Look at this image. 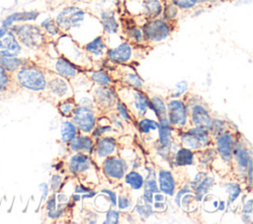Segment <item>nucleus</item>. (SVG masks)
<instances>
[{
  "label": "nucleus",
  "mask_w": 253,
  "mask_h": 224,
  "mask_svg": "<svg viewBox=\"0 0 253 224\" xmlns=\"http://www.w3.org/2000/svg\"><path fill=\"white\" fill-rule=\"evenodd\" d=\"M85 49L95 58H100L107 53L108 47L105 43L104 37L102 36H97L85 44Z\"/></svg>",
  "instance_id": "5701e85b"
},
{
  "label": "nucleus",
  "mask_w": 253,
  "mask_h": 224,
  "mask_svg": "<svg viewBox=\"0 0 253 224\" xmlns=\"http://www.w3.org/2000/svg\"><path fill=\"white\" fill-rule=\"evenodd\" d=\"M252 157V152L249 148H246L244 145H242L240 142L236 143L233 146V152H232V158L234 159L235 163L240 169L245 170L247 163L249 159Z\"/></svg>",
  "instance_id": "b1692460"
},
{
  "label": "nucleus",
  "mask_w": 253,
  "mask_h": 224,
  "mask_svg": "<svg viewBox=\"0 0 253 224\" xmlns=\"http://www.w3.org/2000/svg\"><path fill=\"white\" fill-rule=\"evenodd\" d=\"M72 122L83 134L91 133L96 125V115L91 108L78 106L75 107L71 116Z\"/></svg>",
  "instance_id": "423d86ee"
},
{
  "label": "nucleus",
  "mask_w": 253,
  "mask_h": 224,
  "mask_svg": "<svg viewBox=\"0 0 253 224\" xmlns=\"http://www.w3.org/2000/svg\"><path fill=\"white\" fill-rule=\"evenodd\" d=\"M158 126H159V123L150 118H140L138 121L139 131L142 134L153 133L158 130Z\"/></svg>",
  "instance_id": "72a5a7b5"
},
{
  "label": "nucleus",
  "mask_w": 253,
  "mask_h": 224,
  "mask_svg": "<svg viewBox=\"0 0 253 224\" xmlns=\"http://www.w3.org/2000/svg\"><path fill=\"white\" fill-rule=\"evenodd\" d=\"M107 57L117 63H126L132 56V47L129 42H122L115 47L108 48Z\"/></svg>",
  "instance_id": "f3484780"
},
{
  "label": "nucleus",
  "mask_w": 253,
  "mask_h": 224,
  "mask_svg": "<svg viewBox=\"0 0 253 224\" xmlns=\"http://www.w3.org/2000/svg\"><path fill=\"white\" fill-rule=\"evenodd\" d=\"M140 9L146 18L153 19L157 18L162 13L163 6L160 0H142Z\"/></svg>",
  "instance_id": "393cba45"
},
{
  "label": "nucleus",
  "mask_w": 253,
  "mask_h": 224,
  "mask_svg": "<svg viewBox=\"0 0 253 224\" xmlns=\"http://www.w3.org/2000/svg\"><path fill=\"white\" fill-rule=\"evenodd\" d=\"M211 139L210 131L196 126L182 132L180 135V141L183 147H187L193 151L207 149Z\"/></svg>",
  "instance_id": "20e7f679"
},
{
  "label": "nucleus",
  "mask_w": 253,
  "mask_h": 224,
  "mask_svg": "<svg viewBox=\"0 0 253 224\" xmlns=\"http://www.w3.org/2000/svg\"><path fill=\"white\" fill-rule=\"evenodd\" d=\"M20 91L12 77V73L0 64V99H7Z\"/></svg>",
  "instance_id": "4468645a"
},
{
  "label": "nucleus",
  "mask_w": 253,
  "mask_h": 224,
  "mask_svg": "<svg viewBox=\"0 0 253 224\" xmlns=\"http://www.w3.org/2000/svg\"><path fill=\"white\" fill-rule=\"evenodd\" d=\"M22 46L30 49H39L45 43V33L34 24H19L9 27Z\"/></svg>",
  "instance_id": "f03ea898"
},
{
  "label": "nucleus",
  "mask_w": 253,
  "mask_h": 224,
  "mask_svg": "<svg viewBox=\"0 0 253 224\" xmlns=\"http://www.w3.org/2000/svg\"><path fill=\"white\" fill-rule=\"evenodd\" d=\"M40 188L42 191V201H44L47 198V194H48V186L45 183H42L40 185Z\"/></svg>",
  "instance_id": "4d7b16f0"
},
{
  "label": "nucleus",
  "mask_w": 253,
  "mask_h": 224,
  "mask_svg": "<svg viewBox=\"0 0 253 224\" xmlns=\"http://www.w3.org/2000/svg\"><path fill=\"white\" fill-rule=\"evenodd\" d=\"M76 105L72 100H69L67 98L62 99L58 105H57V109L59 111V112L65 116V117H70L74 109H75Z\"/></svg>",
  "instance_id": "c9c22d12"
},
{
  "label": "nucleus",
  "mask_w": 253,
  "mask_h": 224,
  "mask_svg": "<svg viewBox=\"0 0 253 224\" xmlns=\"http://www.w3.org/2000/svg\"><path fill=\"white\" fill-rule=\"evenodd\" d=\"M86 18V12L78 6H67L55 17L54 21L59 31L69 32L82 27Z\"/></svg>",
  "instance_id": "7ed1b4c3"
},
{
  "label": "nucleus",
  "mask_w": 253,
  "mask_h": 224,
  "mask_svg": "<svg viewBox=\"0 0 253 224\" xmlns=\"http://www.w3.org/2000/svg\"><path fill=\"white\" fill-rule=\"evenodd\" d=\"M212 120L213 119L211 118L208 110L204 106L200 104H196L195 106L192 107L191 121L194 124V126L210 131L212 124Z\"/></svg>",
  "instance_id": "2eb2a0df"
},
{
  "label": "nucleus",
  "mask_w": 253,
  "mask_h": 224,
  "mask_svg": "<svg viewBox=\"0 0 253 224\" xmlns=\"http://www.w3.org/2000/svg\"><path fill=\"white\" fill-rule=\"evenodd\" d=\"M23 46L9 28H0V55L16 57L22 53Z\"/></svg>",
  "instance_id": "6e6552de"
},
{
  "label": "nucleus",
  "mask_w": 253,
  "mask_h": 224,
  "mask_svg": "<svg viewBox=\"0 0 253 224\" xmlns=\"http://www.w3.org/2000/svg\"><path fill=\"white\" fill-rule=\"evenodd\" d=\"M69 149L74 152L90 153L93 151L94 142L93 139L86 134L75 135L69 142Z\"/></svg>",
  "instance_id": "412c9836"
},
{
  "label": "nucleus",
  "mask_w": 253,
  "mask_h": 224,
  "mask_svg": "<svg viewBox=\"0 0 253 224\" xmlns=\"http://www.w3.org/2000/svg\"><path fill=\"white\" fill-rule=\"evenodd\" d=\"M94 103L101 109H110L113 107L117 100L116 95L109 86H97L93 88Z\"/></svg>",
  "instance_id": "dca6fc26"
},
{
  "label": "nucleus",
  "mask_w": 253,
  "mask_h": 224,
  "mask_svg": "<svg viewBox=\"0 0 253 224\" xmlns=\"http://www.w3.org/2000/svg\"><path fill=\"white\" fill-rule=\"evenodd\" d=\"M194 159H195L194 151L187 147H182L178 149V151L175 154V163L180 167L193 165Z\"/></svg>",
  "instance_id": "cd10ccee"
},
{
  "label": "nucleus",
  "mask_w": 253,
  "mask_h": 224,
  "mask_svg": "<svg viewBox=\"0 0 253 224\" xmlns=\"http://www.w3.org/2000/svg\"><path fill=\"white\" fill-rule=\"evenodd\" d=\"M93 150L96 159L102 162L105 158L117 153L116 139L111 136H103L97 140L96 144H94Z\"/></svg>",
  "instance_id": "ddd939ff"
},
{
  "label": "nucleus",
  "mask_w": 253,
  "mask_h": 224,
  "mask_svg": "<svg viewBox=\"0 0 253 224\" xmlns=\"http://www.w3.org/2000/svg\"><path fill=\"white\" fill-rule=\"evenodd\" d=\"M41 28L43 32L51 37H56L59 35V29L55 23V21L51 18H46L41 23Z\"/></svg>",
  "instance_id": "e433bc0d"
},
{
  "label": "nucleus",
  "mask_w": 253,
  "mask_h": 224,
  "mask_svg": "<svg viewBox=\"0 0 253 224\" xmlns=\"http://www.w3.org/2000/svg\"><path fill=\"white\" fill-rule=\"evenodd\" d=\"M77 134V127L70 120H64L60 127V138L64 143H68Z\"/></svg>",
  "instance_id": "473e14b6"
},
{
  "label": "nucleus",
  "mask_w": 253,
  "mask_h": 224,
  "mask_svg": "<svg viewBox=\"0 0 253 224\" xmlns=\"http://www.w3.org/2000/svg\"><path fill=\"white\" fill-rule=\"evenodd\" d=\"M167 118L172 127L183 128L187 124L188 113L183 101L172 99L167 105Z\"/></svg>",
  "instance_id": "1a4fd4ad"
},
{
  "label": "nucleus",
  "mask_w": 253,
  "mask_h": 224,
  "mask_svg": "<svg viewBox=\"0 0 253 224\" xmlns=\"http://www.w3.org/2000/svg\"><path fill=\"white\" fill-rule=\"evenodd\" d=\"M242 211L243 213H246V214L252 213V198H249L247 201H245Z\"/></svg>",
  "instance_id": "6e6d98bb"
},
{
  "label": "nucleus",
  "mask_w": 253,
  "mask_h": 224,
  "mask_svg": "<svg viewBox=\"0 0 253 224\" xmlns=\"http://www.w3.org/2000/svg\"><path fill=\"white\" fill-rule=\"evenodd\" d=\"M117 205L120 210H126L131 206V200L127 195L120 194L117 198Z\"/></svg>",
  "instance_id": "09e8293b"
},
{
  "label": "nucleus",
  "mask_w": 253,
  "mask_h": 224,
  "mask_svg": "<svg viewBox=\"0 0 253 224\" xmlns=\"http://www.w3.org/2000/svg\"><path fill=\"white\" fill-rule=\"evenodd\" d=\"M12 77L20 90L40 94L46 88V72L35 63L27 62L13 72Z\"/></svg>",
  "instance_id": "f257e3e1"
},
{
  "label": "nucleus",
  "mask_w": 253,
  "mask_h": 224,
  "mask_svg": "<svg viewBox=\"0 0 253 224\" xmlns=\"http://www.w3.org/2000/svg\"><path fill=\"white\" fill-rule=\"evenodd\" d=\"M61 184H62V177H61L60 175H57V174L53 175L52 178H51V181H50V187H51V190H52L53 192L57 191L58 188L60 187Z\"/></svg>",
  "instance_id": "603ef678"
},
{
  "label": "nucleus",
  "mask_w": 253,
  "mask_h": 224,
  "mask_svg": "<svg viewBox=\"0 0 253 224\" xmlns=\"http://www.w3.org/2000/svg\"><path fill=\"white\" fill-rule=\"evenodd\" d=\"M53 68H54V71L58 75L64 77L65 79H71V78L75 77L78 73L77 68L74 65V63L71 62L65 56L58 57L54 62Z\"/></svg>",
  "instance_id": "aec40b11"
},
{
  "label": "nucleus",
  "mask_w": 253,
  "mask_h": 224,
  "mask_svg": "<svg viewBox=\"0 0 253 224\" xmlns=\"http://www.w3.org/2000/svg\"><path fill=\"white\" fill-rule=\"evenodd\" d=\"M141 31L144 39L150 42H160L166 39L171 34V29L168 22L157 18L146 21L143 24Z\"/></svg>",
  "instance_id": "39448f33"
},
{
  "label": "nucleus",
  "mask_w": 253,
  "mask_h": 224,
  "mask_svg": "<svg viewBox=\"0 0 253 224\" xmlns=\"http://www.w3.org/2000/svg\"><path fill=\"white\" fill-rule=\"evenodd\" d=\"M27 62H29V61L26 59L20 58L19 56L7 57V56L0 55V64L2 66H4L11 73L15 72L17 69H19L21 66H23Z\"/></svg>",
  "instance_id": "7c9ffc66"
},
{
  "label": "nucleus",
  "mask_w": 253,
  "mask_h": 224,
  "mask_svg": "<svg viewBox=\"0 0 253 224\" xmlns=\"http://www.w3.org/2000/svg\"><path fill=\"white\" fill-rule=\"evenodd\" d=\"M101 193H104V194H107L108 197H109V200L111 202V204L113 206H117V198H118V195L116 194L115 191L111 190V189H108V188H104L101 190Z\"/></svg>",
  "instance_id": "864d4df0"
},
{
  "label": "nucleus",
  "mask_w": 253,
  "mask_h": 224,
  "mask_svg": "<svg viewBox=\"0 0 253 224\" xmlns=\"http://www.w3.org/2000/svg\"><path fill=\"white\" fill-rule=\"evenodd\" d=\"M153 204V210L156 211H165L167 209V204L164 201H155Z\"/></svg>",
  "instance_id": "5fc2aeb1"
},
{
  "label": "nucleus",
  "mask_w": 253,
  "mask_h": 224,
  "mask_svg": "<svg viewBox=\"0 0 253 224\" xmlns=\"http://www.w3.org/2000/svg\"><path fill=\"white\" fill-rule=\"evenodd\" d=\"M234 146V138L230 131L223 130L216 137V152L220 159L225 163H229L232 160V152Z\"/></svg>",
  "instance_id": "f8f14e48"
},
{
  "label": "nucleus",
  "mask_w": 253,
  "mask_h": 224,
  "mask_svg": "<svg viewBox=\"0 0 253 224\" xmlns=\"http://www.w3.org/2000/svg\"><path fill=\"white\" fill-rule=\"evenodd\" d=\"M124 181L125 184L129 187V188L133 190H139L143 187L144 178L137 171H129L128 173L125 174Z\"/></svg>",
  "instance_id": "c85d7f7f"
},
{
  "label": "nucleus",
  "mask_w": 253,
  "mask_h": 224,
  "mask_svg": "<svg viewBox=\"0 0 253 224\" xmlns=\"http://www.w3.org/2000/svg\"><path fill=\"white\" fill-rule=\"evenodd\" d=\"M101 25L103 31L109 35L117 34L120 28V24L112 11H103L101 13Z\"/></svg>",
  "instance_id": "a878e982"
},
{
  "label": "nucleus",
  "mask_w": 253,
  "mask_h": 224,
  "mask_svg": "<svg viewBox=\"0 0 253 224\" xmlns=\"http://www.w3.org/2000/svg\"><path fill=\"white\" fill-rule=\"evenodd\" d=\"M199 0H171V3H173L177 8L183 9V10H189L194 8L198 4Z\"/></svg>",
  "instance_id": "c03bdc74"
},
{
  "label": "nucleus",
  "mask_w": 253,
  "mask_h": 224,
  "mask_svg": "<svg viewBox=\"0 0 253 224\" xmlns=\"http://www.w3.org/2000/svg\"><path fill=\"white\" fill-rule=\"evenodd\" d=\"M89 190H91L90 188H87L85 186L83 185H78L76 187H75V193H85V192H88Z\"/></svg>",
  "instance_id": "13d9d810"
},
{
  "label": "nucleus",
  "mask_w": 253,
  "mask_h": 224,
  "mask_svg": "<svg viewBox=\"0 0 253 224\" xmlns=\"http://www.w3.org/2000/svg\"><path fill=\"white\" fill-rule=\"evenodd\" d=\"M123 82L131 88H137L140 89L143 87V81L142 79L134 72H126L122 77Z\"/></svg>",
  "instance_id": "f704fd0d"
},
{
  "label": "nucleus",
  "mask_w": 253,
  "mask_h": 224,
  "mask_svg": "<svg viewBox=\"0 0 253 224\" xmlns=\"http://www.w3.org/2000/svg\"><path fill=\"white\" fill-rule=\"evenodd\" d=\"M40 15L39 12L37 11H29V12H18L14 13L10 16H8L4 21H3V26L5 28H9L10 26L14 25V23L17 22H27V21H34L38 18Z\"/></svg>",
  "instance_id": "bb28decb"
},
{
  "label": "nucleus",
  "mask_w": 253,
  "mask_h": 224,
  "mask_svg": "<svg viewBox=\"0 0 253 224\" xmlns=\"http://www.w3.org/2000/svg\"><path fill=\"white\" fill-rule=\"evenodd\" d=\"M56 207H57V201H56V195L53 193L51 194L48 199L46 200V204H45V208H46V211H47V216L50 217L53 212L56 210Z\"/></svg>",
  "instance_id": "8fccbe9b"
},
{
  "label": "nucleus",
  "mask_w": 253,
  "mask_h": 224,
  "mask_svg": "<svg viewBox=\"0 0 253 224\" xmlns=\"http://www.w3.org/2000/svg\"><path fill=\"white\" fill-rule=\"evenodd\" d=\"M156 114L158 119H162L167 117V107L164 101L160 97H152L149 101V107Z\"/></svg>",
  "instance_id": "2f4dec72"
},
{
  "label": "nucleus",
  "mask_w": 253,
  "mask_h": 224,
  "mask_svg": "<svg viewBox=\"0 0 253 224\" xmlns=\"http://www.w3.org/2000/svg\"><path fill=\"white\" fill-rule=\"evenodd\" d=\"M225 190L228 194V204L233 202L240 195L241 188L237 183H228L225 185Z\"/></svg>",
  "instance_id": "58836bf2"
},
{
  "label": "nucleus",
  "mask_w": 253,
  "mask_h": 224,
  "mask_svg": "<svg viewBox=\"0 0 253 224\" xmlns=\"http://www.w3.org/2000/svg\"><path fill=\"white\" fill-rule=\"evenodd\" d=\"M204 199V207L205 209H207L209 212H212L213 210L217 209L218 206V199L212 195V194H205V196L203 197Z\"/></svg>",
  "instance_id": "79ce46f5"
},
{
  "label": "nucleus",
  "mask_w": 253,
  "mask_h": 224,
  "mask_svg": "<svg viewBox=\"0 0 253 224\" xmlns=\"http://www.w3.org/2000/svg\"><path fill=\"white\" fill-rule=\"evenodd\" d=\"M126 34H127L128 38H129L130 40H132L133 42L141 43V42H143V41L145 40L141 29L136 28L135 26L128 27L127 30H126Z\"/></svg>",
  "instance_id": "ea45409f"
},
{
  "label": "nucleus",
  "mask_w": 253,
  "mask_h": 224,
  "mask_svg": "<svg viewBox=\"0 0 253 224\" xmlns=\"http://www.w3.org/2000/svg\"><path fill=\"white\" fill-rule=\"evenodd\" d=\"M189 88V85H188V82L183 80V81H180L178 83L175 84L173 90L171 91V96L172 97H179L181 95H183L185 92H187Z\"/></svg>",
  "instance_id": "a18cd8bd"
},
{
  "label": "nucleus",
  "mask_w": 253,
  "mask_h": 224,
  "mask_svg": "<svg viewBox=\"0 0 253 224\" xmlns=\"http://www.w3.org/2000/svg\"><path fill=\"white\" fill-rule=\"evenodd\" d=\"M124 91L126 95V101L124 103L126 108L129 111H132V112L138 116L144 115L149 107V99L147 96L137 88L124 89Z\"/></svg>",
  "instance_id": "0eeeda50"
},
{
  "label": "nucleus",
  "mask_w": 253,
  "mask_h": 224,
  "mask_svg": "<svg viewBox=\"0 0 253 224\" xmlns=\"http://www.w3.org/2000/svg\"><path fill=\"white\" fill-rule=\"evenodd\" d=\"M159 190L168 196H173L176 190V182L172 172L162 169L158 172Z\"/></svg>",
  "instance_id": "6ab92c4d"
},
{
  "label": "nucleus",
  "mask_w": 253,
  "mask_h": 224,
  "mask_svg": "<svg viewBox=\"0 0 253 224\" xmlns=\"http://www.w3.org/2000/svg\"><path fill=\"white\" fill-rule=\"evenodd\" d=\"M69 84L66 79L60 75L46 73V88L43 93L55 99H65L69 96Z\"/></svg>",
  "instance_id": "9b49d317"
},
{
  "label": "nucleus",
  "mask_w": 253,
  "mask_h": 224,
  "mask_svg": "<svg viewBox=\"0 0 253 224\" xmlns=\"http://www.w3.org/2000/svg\"><path fill=\"white\" fill-rule=\"evenodd\" d=\"M214 184V179L211 176H206L196 187L195 188V198L198 202H201L203 200V197L205 196V194L208 193V191L211 189V187L213 186Z\"/></svg>",
  "instance_id": "c756f323"
},
{
  "label": "nucleus",
  "mask_w": 253,
  "mask_h": 224,
  "mask_svg": "<svg viewBox=\"0 0 253 224\" xmlns=\"http://www.w3.org/2000/svg\"><path fill=\"white\" fill-rule=\"evenodd\" d=\"M102 169L110 180L120 181L127 171V164L123 158L112 155L102 161Z\"/></svg>",
  "instance_id": "9d476101"
},
{
  "label": "nucleus",
  "mask_w": 253,
  "mask_h": 224,
  "mask_svg": "<svg viewBox=\"0 0 253 224\" xmlns=\"http://www.w3.org/2000/svg\"><path fill=\"white\" fill-rule=\"evenodd\" d=\"M135 211L136 213L142 217V218H148L149 216H151L153 214V208H152V204H148V203H145L143 201V203H137L135 205Z\"/></svg>",
  "instance_id": "a19ab883"
},
{
  "label": "nucleus",
  "mask_w": 253,
  "mask_h": 224,
  "mask_svg": "<svg viewBox=\"0 0 253 224\" xmlns=\"http://www.w3.org/2000/svg\"><path fill=\"white\" fill-rule=\"evenodd\" d=\"M120 221V211L115 209H110L106 213V220L104 224H117Z\"/></svg>",
  "instance_id": "49530a36"
},
{
  "label": "nucleus",
  "mask_w": 253,
  "mask_h": 224,
  "mask_svg": "<svg viewBox=\"0 0 253 224\" xmlns=\"http://www.w3.org/2000/svg\"><path fill=\"white\" fill-rule=\"evenodd\" d=\"M158 140L161 147L169 149L172 144V126L167 117L159 119Z\"/></svg>",
  "instance_id": "4be33fe9"
},
{
  "label": "nucleus",
  "mask_w": 253,
  "mask_h": 224,
  "mask_svg": "<svg viewBox=\"0 0 253 224\" xmlns=\"http://www.w3.org/2000/svg\"><path fill=\"white\" fill-rule=\"evenodd\" d=\"M90 78L94 83L100 86H110L112 84L111 77L104 71H93Z\"/></svg>",
  "instance_id": "4c0bfd02"
},
{
  "label": "nucleus",
  "mask_w": 253,
  "mask_h": 224,
  "mask_svg": "<svg viewBox=\"0 0 253 224\" xmlns=\"http://www.w3.org/2000/svg\"><path fill=\"white\" fill-rule=\"evenodd\" d=\"M187 192H192V189L190 188L189 186H184L183 187H181V188L177 191L176 194H174V202L176 203L177 206H180V204H181V198H182V196H183L185 193H187Z\"/></svg>",
  "instance_id": "3c124183"
},
{
  "label": "nucleus",
  "mask_w": 253,
  "mask_h": 224,
  "mask_svg": "<svg viewBox=\"0 0 253 224\" xmlns=\"http://www.w3.org/2000/svg\"><path fill=\"white\" fill-rule=\"evenodd\" d=\"M162 12L164 14V20L170 21L174 20L177 17L178 8L173 3H169L165 5V7L162 9Z\"/></svg>",
  "instance_id": "37998d69"
},
{
  "label": "nucleus",
  "mask_w": 253,
  "mask_h": 224,
  "mask_svg": "<svg viewBox=\"0 0 253 224\" xmlns=\"http://www.w3.org/2000/svg\"><path fill=\"white\" fill-rule=\"evenodd\" d=\"M91 167V162L89 157L83 152H76L68 163V169L71 174L81 175L89 171Z\"/></svg>",
  "instance_id": "a211bd4d"
},
{
  "label": "nucleus",
  "mask_w": 253,
  "mask_h": 224,
  "mask_svg": "<svg viewBox=\"0 0 253 224\" xmlns=\"http://www.w3.org/2000/svg\"><path fill=\"white\" fill-rule=\"evenodd\" d=\"M116 108H117V112H119L120 116H122V118H124L125 120H127V121H130L131 120V117L128 113V110L126 108V106L121 102V101H117L116 102Z\"/></svg>",
  "instance_id": "de8ad7c7"
}]
</instances>
